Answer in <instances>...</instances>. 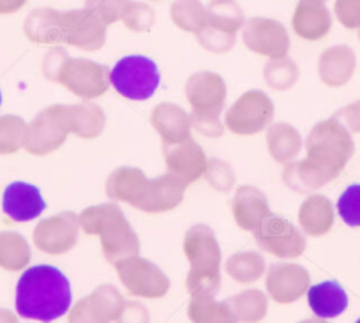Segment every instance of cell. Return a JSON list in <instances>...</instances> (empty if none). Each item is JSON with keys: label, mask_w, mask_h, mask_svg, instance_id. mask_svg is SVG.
Segmentation results:
<instances>
[{"label": "cell", "mask_w": 360, "mask_h": 323, "mask_svg": "<svg viewBox=\"0 0 360 323\" xmlns=\"http://www.w3.org/2000/svg\"><path fill=\"white\" fill-rule=\"evenodd\" d=\"M16 8V0H0V11H11Z\"/></svg>", "instance_id": "obj_6"}, {"label": "cell", "mask_w": 360, "mask_h": 323, "mask_svg": "<svg viewBox=\"0 0 360 323\" xmlns=\"http://www.w3.org/2000/svg\"><path fill=\"white\" fill-rule=\"evenodd\" d=\"M355 323H360V318H359V319H356V322H355Z\"/></svg>", "instance_id": "obj_8"}, {"label": "cell", "mask_w": 360, "mask_h": 323, "mask_svg": "<svg viewBox=\"0 0 360 323\" xmlns=\"http://www.w3.org/2000/svg\"><path fill=\"white\" fill-rule=\"evenodd\" d=\"M110 82L120 96L133 101H145L155 94L161 75L152 58L129 55L117 62L110 72Z\"/></svg>", "instance_id": "obj_2"}, {"label": "cell", "mask_w": 360, "mask_h": 323, "mask_svg": "<svg viewBox=\"0 0 360 323\" xmlns=\"http://www.w3.org/2000/svg\"><path fill=\"white\" fill-rule=\"evenodd\" d=\"M338 212L348 227H360V184H353L339 196Z\"/></svg>", "instance_id": "obj_5"}, {"label": "cell", "mask_w": 360, "mask_h": 323, "mask_svg": "<svg viewBox=\"0 0 360 323\" xmlns=\"http://www.w3.org/2000/svg\"><path fill=\"white\" fill-rule=\"evenodd\" d=\"M46 208L39 187L27 182H13L6 187L2 196V210L16 223L36 220Z\"/></svg>", "instance_id": "obj_3"}, {"label": "cell", "mask_w": 360, "mask_h": 323, "mask_svg": "<svg viewBox=\"0 0 360 323\" xmlns=\"http://www.w3.org/2000/svg\"><path fill=\"white\" fill-rule=\"evenodd\" d=\"M71 302V284L57 267H30L16 284V311L25 319L51 323L69 311Z\"/></svg>", "instance_id": "obj_1"}, {"label": "cell", "mask_w": 360, "mask_h": 323, "mask_svg": "<svg viewBox=\"0 0 360 323\" xmlns=\"http://www.w3.org/2000/svg\"><path fill=\"white\" fill-rule=\"evenodd\" d=\"M0 103H2V92H0Z\"/></svg>", "instance_id": "obj_7"}, {"label": "cell", "mask_w": 360, "mask_h": 323, "mask_svg": "<svg viewBox=\"0 0 360 323\" xmlns=\"http://www.w3.org/2000/svg\"><path fill=\"white\" fill-rule=\"evenodd\" d=\"M307 302L314 315L321 319L338 318L348 308V295L338 281H323L307 291Z\"/></svg>", "instance_id": "obj_4"}]
</instances>
